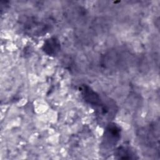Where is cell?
I'll list each match as a JSON object with an SVG mask.
<instances>
[{"mask_svg": "<svg viewBox=\"0 0 160 160\" xmlns=\"http://www.w3.org/2000/svg\"><path fill=\"white\" fill-rule=\"evenodd\" d=\"M114 155L118 159H139L135 149L129 144H122L118 147L114 151Z\"/></svg>", "mask_w": 160, "mask_h": 160, "instance_id": "cell-5", "label": "cell"}, {"mask_svg": "<svg viewBox=\"0 0 160 160\" xmlns=\"http://www.w3.org/2000/svg\"><path fill=\"white\" fill-rule=\"evenodd\" d=\"M42 49L47 55L55 56L61 50L60 41L56 37H51L44 41Z\"/></svg>", "mask_w": 160, "mask_h": 160, "instance_id": "cell-6", "label": "cell"}, {"mask_svg": "<svg viewBox=\"0 0 160 160\" xmlns=\"http://www.w3.org/2000/svg\"><path fill=\"white\" fill-rule=\"evenodd\" d=\"M79 89L84 101L92 107L94 111L99 109L104 103L105 99L102 98L98 93L88 85L83 84L81 86Z\"/></svg>", "mask_w": 160, "mask_h": 160, "instance_id": "cell-4", "label": "cell"}, {"mask_svg": "<svg viewBox=\"0 0 160 160\" xmlns=\"http://www.w3.org/2000/svg\"><path fill=\"white\" fill-rule=\"evenodd\" d=\"M159 125L156 122L151 123L138 130L137 136L144 146L159 151Z\"/></svg>", "mask_w": 160, "mask_h": 160, "instance_id": "cell-3", "label": "cell"}, {"mask_svg": "<svg viewBox=\"0 0 160 160\" xmlns=\"http://www.w3.org/2000/svg\"><path fill=\"white\" fill-rule=\"evenodd\" d=\"M51 20L40 19L36 16H26L20 20L22 31L31 36H42L48 32L52 28Z\"/></svg>", "mask_w": 160, "mask_h": 160, "instance_id": "cell-1", "label": "cell"}, {"mask_svg": "<svg viewBox=\"0 0 160 160\" xmlns=\"http://www.w3.org/2000/svg\"><path fill=\"white\" fill-rule=\"evenodd\" d=\"M121 129L116 123L109 122L106 124L101 143V150L103 152H109L114 149L121 139Z\"/></svg>", "mask_w": 160, "mask_h": 160, "instance_id": "cell-2", "label": "cell"}]
</instances>
